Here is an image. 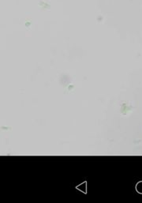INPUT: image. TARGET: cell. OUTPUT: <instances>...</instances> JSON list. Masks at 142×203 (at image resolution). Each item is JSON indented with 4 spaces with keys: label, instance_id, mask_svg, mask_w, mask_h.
I'll list each match as a JSON object with an SVG mask.
<instances>
[{
    "label": "cell",
    "instance_id": "obj_1",
    "mask_svg": "<svg viewBox=\"0 0 142 203\" xmlns=\"http://www.w3.org/2000/svg\"><path fill=\"white\" fill-rule=\"evenodd\" d=\"M136 191L138 192L139 194H142V181H139L136 185Z\"/></svg>",
    "mask_w": 142,
    "mask_h": 203
}]
</instances>
